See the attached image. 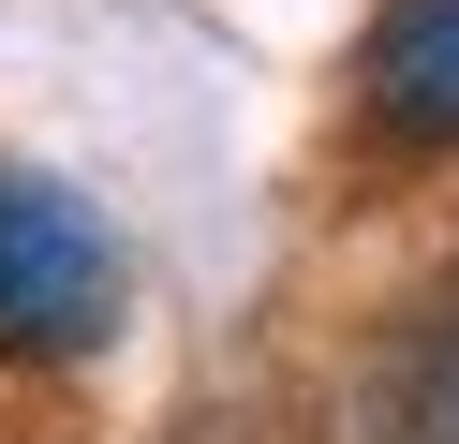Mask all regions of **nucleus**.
Returning <instances> with one entry per match:
<instances>
[{"instance_id": "f257e3e1", "label": "nucleus", "mask_w": 459, "mask_h": 444, "mask_svg": "<svg viewBox=\"0 0 459 444\" xmlns=\"http://www.w3.org/2000/svg\"><path fill=\"white\" fill-rule=\"evenodd\" d=\"M119 296H134V266L104 237V207L0 163V355H90L119 326Z\"/></svg>"}, {"instance_id": "f03ea898", "label": "nucleus", "mask_w": 459, "mask_h": 444, "mask_svg": "<svg viewBox=\"0 0 459 444\" xmlns=\"http://www.w3.org/2000/svg\"><path fill=\"white\" fill-rule=\"evenodd\" d=\"M356 74H370V118L400 148H459V0H385Z\"/></svg>"}, {"instance_id": "7ed1b4c3", "label": "nucleus", "mask_w": 459, "mask_h": 444, "mask_svg": "<svg viewBox=\"0 0 459 444\" xmlns=\"http://www.w3.org/2000/svg\"><path fill=\"white\" fill-rule=\"evenodd\" d=\"M370 444H459V326H415L370 370Z\"/></svg>"}]
</instances>
